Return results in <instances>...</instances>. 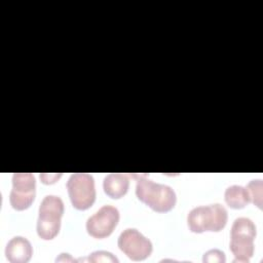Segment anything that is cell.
Instances as JSON below:
<instances>
[{
  "label": "cell",
  "instance_id": "8",
  "mask_svg": "<svg viewBox=\"0 0 263 263\" xmlns=\"http://www.w3.org/2000/svg\"><path fill=\"white\" fill-rule=\"evenodd\" d=\"M119 211L113 205H103L86 221V230L95 238L109 236L119 222Z\"/></svg>",
  "mask_w": 263,
  "mask_h": 263
},
{
  "label": "cell",
  "instance_id": "12",
  "mask_svg": "<svg viewBox=\"0 0 263 263\" xmlns=\"http://www.w3.org/2000/svg\"><path fill=\"white\" fill-rule=\"evenodd\" d=\"M262 180H252L246 187L250 201H252L259 209H262Z\"/></svg>",
  "mask_w": 263,
  "mask_h": 263
},
{
  "label": "cell",
  "instance_id": "11",
  "mask_svg": "<svg viewBox=\"0 0 263 263\" xmlns=\"http://www.w3.org/2000/svg\"><path fill=\"white\" fill-rule=\"evenodd\" d=\"M224 197L226 203L232 209H242L250 201L247 189L239 185L229 186L225 190Z\"/></svg>",
  "mask_w": 263,
  "mask_h": 263
},
{
  "label": "cell",
  "instance_id": "2",
  "mask_svg": "<svg viewBox=\"0 0 263 263\" xmlns=\"http://www.w3.org/2000/svg\"><path fill=\"white\" fill-rule=\"evenodd\" d=\"M227 220V210L220 203L196 206L187 216L188 227L195 233L204 231L218 232L225 227Z\"/></svg>",
  "mask_w": 263,
  "mask_h": 263
},
{
  "label": "cell",
  "instance_id": "5",
  "mask_svg": "<svg viewBox=\"0 0 263 263\" xmlns=\"http://www.w3.org/2000/svg\"><path fill=\"white\" fill-rule=\"evenodd\" d=\"M67 189L72 205L77 210H87L96 200L95 180L89 174H72L68 179Z\"/></svg>",
  "mask_w": 263,
  "mask_h": 263
},
{
  "label": "cell",
  "instance_id": "10",
  "mask_svg": "<svg viewBox=\"0 0 263 263\" xmlns=\"http://www.w3.org/2000/svg\"><path fill=\"white\" fill-rule=\"evenodd\" d=\"M129 187V179L123 174H109L105 177L103 188L111 198H120L126 194Z\"/></svg>",
  "mask_w": 263,
  "mask_h": 263
},
{
  "label": "cell",
  "instance_id": "16",
  "mask_svg": "<svg viewBox=\"0 0 263 263\" xmlns=\"http://www.w3.org/2000/svg\"><path fill=\"white\" fill-rule=\"evenodd\" d=\"M55 261L57 262H75L76 260L74 259V258H72L69 254H65V253H63V254H61L59 257H57V259H55Z\"/></svg>",
  "mask_w": 263,
  "mask_h": 263
},
{
  "label": "cell",
  "instance_id": "7",
  "mask_svg": "<svg viewBox=\"0 0 263 263\" xmlns=\"http://www.w3.org/2000/svg\"><path fill=\"white\" fill-rule=\"evenodd\" d=\"M35 177L30 173H15L12 176V189L9 195L11 206L16 211L28 209L35 198Z\"/></svg>",
  "mask_w": 263,
  "mask_h": 263
},
{
  "label": "cell",
  "instance_id": "1",
  "mask_svg": "<svg viewBox=\"0 0 263 263\" xmlns=\"http://www.w3.org/2000/svg\"><path fill=\"white\" fill-rule=\"evenodd\" d=\"M136 178V195L145 204L157 213L170 212L176 204L177 196L172 187L158 184L144 175H133Z\"/></svg>",
  "mask_w": 263,
  "mask_h": 263
},
{
  "label": "cell",
  "instance_id": "4",
  "mask_svg": "<svg viewBox=\"0 0 263 263\" xmlns=\"http://www.w3.org/2000/svg\"><path fill=\"white\" fill-rule=\"evenodd\" d=\"M64 214V202L57 195H46L39 206L37 233L42 239L54 238L61 228V219Z\"/></svg>",
  "mask_w": 263,
  "mask_h": 263
},
{
  "label": "cell",
  "instance_id": "3",
  "mask_svg": "<svg viewBox=\"0 0 263 263\" xmlns=\"http://www.w3.org/2000/svg\"><path fill=\"white\" fill-rule=\"evenodd\" d=\"M256 225L245 217L234 220L230 231V251L234 255L233 262H249L254 255Z\"/></svg>",
  "mask_w": 263,
  "mask_h": 263
},
{
  "label": "cell",
  "instance_id": "14",
  "mask_svg": "<svg viewBox=\"0 0 263 263\" xmlns=\"http://www.w3.org/2000/svg\"><path fill=\"white\" fill-rule=\"evenodd\" d=\"M203 262H219V263H224L226 261L225 254L218 250V249H212L209 250L208 252L204 253L202 257Z\"/></svg>",
  "mask_w": 263,
  "mask_h": 263
},
{
  "label": "cell",
  "instance_id": "13",
  "mask_svg": "<svg viewBox=\"0 0 263 263\" xmlns=\"http://www.w3.org/2000/svg\"><path fill=\"white\" fill-rule=\"evenodd\" d=\"M86 261L88 262H116L118 263L119 260L110 252L107 251H96L91 253Z\"/></svg>",
  "mask_w": 263,
  "mask_h": 263
},
{
  "label": "cell",
  "instance_id": "6",
  "mask_svg": "<svg viewBox=\"0 0 263 263\" xmlns=\"http://www.w3.org/2000/svg\"><path fill=\"white\" fill-rule=\"evenodd\" d=\"M117 245L120 251L134 261L145 260L153 251L151 240L135 228L123 230L118 237Z\"/></svg>",
  "mask_w": 263,
  "mask_h": 263
},
{
  "label": "cell",
  "instance_id": "9",
  "mask_svg": "<svg viewBox=\"0 0 263 263\" xmlns=\"http://www.w3.org/2000/svg\"><path fill=\"white\" fill-rule=\"evenodd\" d=\"M33 254L31 242L23 236L12 237L6 245L5 256L11 263H26Z\"/></svg>",
  "mask_w": 263,
  "mask_h": 263
},
{
  "label": "cell",
  "instance_id": "15",
  "mask_svg": "<svg viewBox=\"0 0 263 263\" xmlns=\"http://www.w3.org/2000/svg\"><path fill=\"white\" fill-rule=\"evenodd\" d=\"M62 176V174H41L40 175V179L44 184H52L54 183L57 180H59V178Z\"/></svg>",
  "mask_w": 263,
  "mask_h": 263
}]
</instances>
